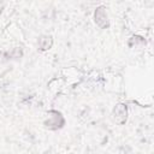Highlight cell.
<instances>
[{"mask_svg":"<svg viewBox=\"0 0 154 154\" xmlns=\"http://www.w3.org/2000/svg\"><path fill=\"white\" fill-rule=\"evenodd\" d=\"M126 116H128V109L126 106L123 103H119L114 107L113 109V118L118 124H124L126 122Z\"/></svg>","mask_w":154,"mask_h":154,"instance_id":"obj_1","label":"cell"},{"mask_svg":"<svg viewBox=\"0 0 154 154\" xmlns=\"http://www.w3.org/2000/svg\"><path fill=\"white\" fill-rule=\"evenodd\" d=\"M94 17H95V22H96V24H97L99 26H101V28H106V26H108L107 14H106L103 7H99V8L95 11Z\"/></svg>","mask_w":154,"mask_h":154,"instance_id":"obj_2","label":"cell"}]
</instances>
